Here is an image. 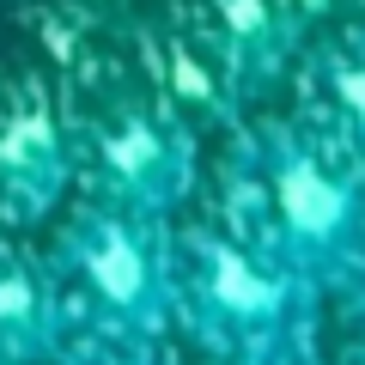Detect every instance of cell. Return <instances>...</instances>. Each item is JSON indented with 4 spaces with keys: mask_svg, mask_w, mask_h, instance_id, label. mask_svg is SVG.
<instances>
[{
    "mask_svg": "<svg viewBox=\"0 0 365 365\" xmlns=\"http://www.w3.org/2000/svg\"><path fill=\"white\" fill-rule=\"evenodd\" d=\"M61 268L79 287V299L98 311V323L116 335L140 341L177 304V268H170L165 244H158V220L122 207V201H98L79 207L61 237Z\"/></svg>",
    "mask_w": 365,
    "mask_h": 365,
    "instance_id": "7a4b0ae2",
    "label": "cell"
},
{
    "mask_svg": "<svg viewBox=\"0 0 365 365\" xmlns=\"http://www.w3.org/2000/svg\"><path fill=\"white\" fill-rule=\"evenodd\" d=\"M0 365H6V359H0Z\"/></svg>",
    "mask_w": 365,
    "mask_h": 365,
    "instance_id": "8fae6325",
    "label": "cell"
},
{
    "mask_svg": "<svg viewBox=\"0 0 365 365\" xmlns=\"http://www.w3.org/2000/svg\"><path fill=\"white\" fill-rule=\"evenodd\" d=\"M73 365H146V359H134V353H91V359H73Z\"/></svg>",
    "mask_w": 365,
    "mask_h": 365,
    "instance_id": "30bf717a",
    "label": "cell"
},
{
    "mask_svg": "<svg viewBox=\"0 0 365 365\" xmlns=\"http://www.w3.org/2000/svg\"><path fill=\"white\" fill-rule=\"evenodd\" d=\"M323 91L335 104L341 128H347V140L365 153V37H353V43L323 55Z\"/></svg>",
    "mask_w": 365,
    "mask_h": 365,
    "instance_id": "ba28073f",
    "label": "cell"
},
{
    "mask_svg": "<svg viewBox=\"0 0 365 365\" xmlns=\"http://www.w3.org/2000/svg\"><path fill=\"white\" fill-rule=\"evenodd\" d=\"M67 170H73V153L61 146V128H55L43 110H25L0 128V189L19 213H49L67 189Z\"/></svg>",
    "mask_w": 365,
    "mask_h": 365,
    "instance_id": "8992f818",
    "label": "cell"
},
{
    "mask_svg": "<svg viewBox=\"0 0 365 365\" xmlns=\"http://www.w3.org/2000/svg\"><path fill=\"white\" fill-rule=\"evenodd\" d=\"M250 177L262 201L256 237L299 280H335L353 268L365 244V189L335 146L299 128H262L250 146Z\"/></svg>",
    "mask_w": 365,
    "mask_h": 365,
    "instance_id": "6da1fadb",
    "label": "cell"
},
{
    "mask_svg": "<svg viewBox=\"0 0 365 365\" xmlns=\"http://www.w3.org/2000/svg\"><path fill=\"white\" fill-rule=\"evenodd\" d=\"M91 153H98L104 195L146 213V220H165L182 201V189H189V140H182V128L170 116L128 104L116 116H104Z\"/></svg>",
    "mask_w": 365,
    "mask_h": 365,
    "instance_id": "277c9868",
    "label": "cell"
},
{
    "mask_svg": "<svg viewBox=\"0 0 365 365\" xmlns=\"http://www.w3.org/2000/svg\"><path fill=\"white\" fill-rule=\"evenodd\" d=\"M225 19V43H232V61L244 67H268L274 55H280V43H287V25H280V13H274L268 0H213Z\"/></svg>",
    "mask_w": 365,
    "mask_h": 365,
    "instance_id": "52a82bcc",
    "label": "cell"
},
{
    "mask_svg": "<svg viewBox=\"0 0 365 365\" xmlns=\"http://www.w3.org/2000/svg\"><path fill=\"white\" fill-rule=\"evenodd\" d=\"M232 365H299V359H292V353L280 347V341H268V347H244Z\"/></svg>",
    "mask_w": 365,
    "mask_h": 365,
    "instance_id": "9c48e42d",
    "label": "cell"
},
{
    "mask_svg": "<svg viewBox=\"0 0 365 365\" xmlns=\"http://www.w3.org/2000/svg\"><path fill=\"white\" fill-rule=\"evenodd\" d=\"M67 335V299L31 262L0 256V359H55Z\"/></svg>",
    "mask_w": 365,
    "mask_h": 365,
    "instance_id": "5b68a950",
    "label": "cell"
},
{
    "mask_svg": "<svg viewBox=\"0 0 365 365\" xmlns=\"http://www.w3.org/2000/svg\"><path fill=\"white\" fill-rule=\"evenodd\" d=\"M299 287L304 280L256 232L232 237V232H213L207 225V232L189 237V250L177 262V299H189L195 323L207 335H220L232 353L287 341Z\"/></svg>",
    "mask_w": 365,
    "mask_h": 365,
    "instance_id": "3957f363",
    "label": "cell"
}]
</instances>
